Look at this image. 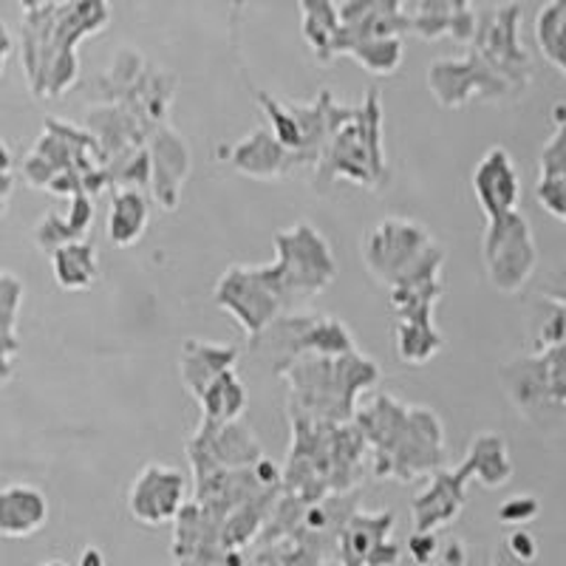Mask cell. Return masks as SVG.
Instances as JSON below:
<instances>
[{
  "label": "cell",
  "instance_id": "cell-6",
  "mask_svg": "<svg viewBox=\"0 0 566 566\" xmlns=\"http://www.w3.org/2000/svg\"><path fill=\"white\" fill-rule=\"evenodd\" d=\"M564 346L515 357L502 368V386L518 417L544 433H560L566 424Z\"/></svg>",
  "mask_w": 566,
  "mask_h": 566
},
{
  "label": "cell",
  "instance_id": "cell-16",
  "mask_svg": "<svg viewBox=\"0 0 566 566\" xmlns=\"http://www.w3.org/2000/svg\"><path fill=\"white\" fill-rule=\"evenodd\" d=\"M150 190L161 210L174 212L179 207L181 187L190 174V148L170 125H161L148 139Z\"/></svg>",
  "mask_w": 566,
  "mask_h": 566
},
{
  "label": "cell",
  "instance_id": "cell-7",
  "mask_svg": "<svg viewBox=\"0 0 566 566\" xmlns=\"http://www.w3.org/2000/svg\"><path fill=\"white\" fill-rule=\"evenodd\" d=\"M252 352L261 360L272 363V371L281 374L303 354L337 357V354L357 352V343L346 323L335 321V317L292 312V315L272 321L261 335L252 337Z\"/></svg>",
  "mask_w": 566,
  "mask_h": 566
},
{
  "label": "cell",
  "instance_id": "cell-12",
  "mask_svg": "<svg viewBox=\"0 0 566 566\" xmlns=\"http://www.w3.org/2000/svg\"><path fill=\"white\" fill-rule=\"evenodd\" d=\"M428 88L442 108H464L470 99H507L513 88L476 52L439 57L428 65Z\"/></svg>",
  "mask_w": 566,
  "mask_h": 566
},
{
  "label": "cell",
  "instance_id": "cell-42",
  "mask_svg": "<svg viewBox=\"0 0 566 566\" xmlns=\"http://www.w3.org/2000/svg\"><path fill=\"white\" fill-rule=\"evenodd\" d=\"M12 34H9L7 23H0V77H3V71H7L9 57H12Z\"/></svg>",
  "mask_w": 566,
  "mask_h": 566
},
{
  "label": "cell",
  "instance_id": "cell-9",
  "mask_svg": "<svg viewBox=\"0 0 566 566\" xmlns=\"http://www.w3.org/2000/svg\"><path fill=\"white\" fill-rule=\"evenodd\" d=\"M476 9V32L470 40V52H476L490 69L513 88V94H524L533 80V60L518 38V3H493Z\"/></svg>",
  "mask_w": 566,
  "mask_h": 566
},
{
  "label": "cell",
  "instance_id": "cell-13",
  "mask_svg": "<svg viewBox=\"0 0 566 566\" xmlns=\"http://www.w3.org/2000/svg\"><path fill=\"white\" fill-rule=\"evenodd\" d=\"M187 457L193 464V476H210L216 470H244L264 459V448L244 422L210 424L201 422L196 437L187 444Z\"/></svg>",
  "mask_w": 566,
  "mask_h": 566
},
{
  "label": "cell",
  "instance_id": "cell-22",
  "mask_svg": "<svg viewBox=\"0 0 566 566\" xmlns=\"http://www.w3.org/2000/svg\"><path fill=\"white\" fill-rule=\"evenodd\" d=\"M459 468L468 473L470 482H479L482 488L495 490L513 479V459L504 437L493 431H482L468 448V457Z\"/></svg>",
  "mask_w": 566,
  "mask_h": 566
},
{
  "label": "cell",
  "instance_id": "cell-36",
  "mask_svg": "<svg viewBox=\"0 0 566 566\" xmlns=\"http://www.w3.org/2000/svg\"><path fill=\"white\" fill-rule=\"evenodd\" d=\"M63 221L69 227V232L77 241H83L88 235V227L94 221V199L88 193H74L69 199V210L63 212Z\"/></svg>",
  "mask_w": 566,
  "mask_h": 566
},
{
  "label": "cell",
  "instance_id": "cell-25",
  "mask_svg": "<svg viewBox=\"0 0 566 566\" xmlns=\"http://www.w3.org/2000/svg\"><path fill=\"white\" fill-rule=\"evenodd\" d=\"M49 258H52V275L60 290L85 292L97 283L99 255L97 247L91 244L88 239L57 247L54 252H49Z\"/></svg>",
  "mask_w": 566,
  "mask_h": 566
},
{
  "label": "cell",
  "instance_id": "cell-39",
  "mask_svg": "<svg viewBox=\"0 0 566 566\" xmlns=\"http://www.w3.org/2000/svg\"><path fill=\"white\" fill-rule=\"evenodd\" d=\"M507 555L515 560V564L530 566L535 560V555H538V544H535V538L527 533V530H515V533H510L507 538Z\"/></svg>",
  "mask_w": 566,
  "mask_h": 566
},
{
  "label": "cell",
  "instance_id": "cell-14",
  "mask_svg": "<svg viewBox=\"0 0 566 566\" xmlns=\"http://www.w3.org/2000/svg\"><path fill=\"white\" fill-rule=\"evenodd\" d=\"M187 502V479L174 464L154 462L142 468L128 490V513L145 527L174 524Z\"/></svg>",
  "mask_w": 566,
  "mask_h": 566
},
{
  "label": "cell",
  "instance_id": "cell-20",
  "mask_svg": "<svg viewBox=\"0 0 566 566\" xmlns=\"http://www.w3.org/2000/svg\"><path fill=\"white\" fill-rule=\"evenodd\" d=\"M397 515L391 510H380V513H357L354 510L348 515L343 527L337 530V558L340 566H366L368 555L374 547H380L382 541H388V533L394 530Z\"/></svg>",
  "mask_w": 566,
  "mask_h": 566
},
{
  "label": "cell",
  "instance_id": "cell-1",
  "mask_svg": "<svg viewBox=\"0 0 566 566\" xmlns=\"http://www.w3.org/2000/svg\"><path fill=\"white\" fill-rule=\"evenodd\" d=\"M23 65L38 99H57L77 83V43L111 23V7L91 3H29L20 7Z\"/></svg>",
  "mask_w": 566,
  "mask_h": 566
},
{
  "label": "cell",
  "instance_id": "cell-21",
  "mask_svg": "<svg viewBox=\"0 0 566 566\" xmlns=\"http://www.w3.org/2000/svg\"><path fill=\"white\" fill-rule=\"evenodd\" d=\"M239 363V348L235 346H219V343H205V340H187L181 346L179 357V374L181 382L196 399L205 394L219 374L230 371Z\"/></svg>",
  "mask_w": 566,
  "mask_h": 566
},
{
  "label": "cell",
  "instance_id": "cell-5",
  "mask_svg": "<svg viewBox=\"0 0 566 566\" xmlns=\"http://www.w3.org/2000/svg\"><path fill=\"white\" fill-rule=\"evenodd\" d=\"M275 261L264 264L266 275L275 283L286 315L321 295L337 277L335 252L310 221H297L290 230L275 232Z\"/></svg>",
  "mask_w": 566,
  "mask_h": 566
},
{
  "label": "cell",
  "instance_id": "cell-40",
  "mask_svg": "<svg viewBox=\"0 0 566 566\" xmlns=\"http://www.w3.org/2000/svg\"><path fill=\"white\" fill-rule=\"evenodd\" d=\"M408 555L413 558V564L428 566L439 555L437 535L433 533H413L411 541H408Z\"/></svg>",
  "mask_w": 566,
  "mask_h": 566
},
{
  "label": "cell",
  "instance_id": "cell-17",
  "mask_svg": "<svg viewBox=\"0 0 566 566\" xmlns=\"http://www.w3.org/2000/svg\"><path fill=\"white\" fill-rule=\"evenodd\" d=\"M224 161H230L239 174L258 181L290 179L295 170H301L295 154L283 148L281 142L270 134V128H255L244 139L227 145Z\"/></svg>",
  "mask_w": 566,
  "mask_h": 566
},
{
  "label": "cell",
  "instance_id": "cell-38",
  "mask_svg": "<svg viewBox=\"0 0 566 566\" xmlns=\"http://www.w3.org/2000/svg\"><path fill=\"white\" fill-rule=\"evenodd\" d=\"M538 502H535V495H510L507 502L499 507V522L507 524V527H524L538 515Z\"/></svg>",
  "mask_w": 566,
  "mask_h": 566
},
{
  "label": "cell",
  "instance_id": "cell-2",
  "mask_svg": "<svg viewBox=\"0 0 566 566\" xmlns=\"http://www.w3.org/2000/svg\"><path fill=\"white\" fill-rule=\"evenodd\" d=\"M352 424L371 453L374 476L411 482L442 470L444 428L431 408L406 406L391 394H377L374 402L354 411Z\"/></svg>",
  "mask_w": 566,
  "mask_h": 566
},
{
  "label": "cell",
  "instance_id": "cell-28",
  "mask_svg": "<svg viewBox=\"0 0 566 566\" xmlns=\"http://www.w3.org/2000/svg\"><path fill=\"white\" fill-rule=\"evenodd\" d=\"M442 346L444 340L439 335L437 323L397 321L394 348H397V357L406 366H424V363H431L442 352Z\"/></svg>",
  "mask_w": 566,
  "mask_h": 566
},
{
  "label": "cell",
  "instance_id": "cell-34",
  "mask_svg": "<svg viewBox=\"0 0 566 566\" xmlns=\"http://www.w3.org/2000/svg\"><path fill=\"white\" fill-rule=\"evenodd\" d=\"M538 179H566V125H555L553 136L541 150Z\"/></svg>",
  "mask_w": 566,
  "mask_h": 566
},
{
  "label": "cell",
  "instance_id": "cell-8",
  "mask_svg": "<svg viewBox=\"0 0 566 566\" xmlns=\"http://www.w3.org/2000/svg\"><path fill=\"white\" fill-rule=\"evenodd\" d=\"M482 258L488 281L502 295H518L533 281L538 266L533 227L522 210L488 221L482 239Z\"/></svg>",
  "mask_w": 566,
  "mask_h": 566
},
{
  "label": "cell",
  "instance_id": "cell-10",
  "mask_svg": "<svg viewBox=\"0 0 566 566\" xmlns=\"http://www.w3.org/2000/svg\"><path fill=\"white\" fill-rule=\"evenodd\" d=\"M437 244L431 230L411 219H382L363 235L360 255L368 275L382 286H397L406 275H411L431 247Z\"/></svg>",
  "mask_w": 566,
  "mask_h": 566
},
{
  "label": "cell",
  "instance_id": "cell-3",
  "mask_svg": "<svg viewBox=\"0 0 566 566\" xmlns=\"http://www.w3.org/2000/svg\"><path fill=\"white\" fill-rule=\"evenodd\" d=\"M290 386V413L348 424L357 411V397L380 382V366L357 352L323 357L303 354L277 374Z\"/></svg>",
  "mask_w": 566,
  "mask_h": 566
},
{
  "label": "cell",
  "instance_id": "cell-4",
  "mask_svg": "<svg viewBox=\"0 0 566 566\" xmlns=\"http://www.w3.org/2000/svg\"><path fill=\"white\" fill-rule=\"evenodd\" d=\"M335 181L380 190L388 185L386 145H382V105L377 88L363 105H332L328 134L315 165V187L326 190Z\"/></svg>",
  "mask_w": 566,
  "mask_h": 566
},
{
  "label": "cell",
  "instance_id": "cell-11",
  "mask_svg": "<svg viewBox=\"0 0 566 566\" xmlns=\"http://www.w3.org/2000/svg\"><path fill=\"white\" fill-rule=\"evenodd\" d=\"M212 297H216L221 310L230 312L239 321V326L250 337H258L272 321L286 315L281 295H277L275 283L266 275L264 264L230 266L216 283Z\"/></svg>",
  "mask_w": 566,
  "mask_h": 566
},
{
  "label": "cell",
  "instance_id": "cell-29",
  "mask_svg": "<svg viewBox=\"0 0 566 566\" xmlns=\"http://www.w3.org/2000/svg\"><path fill=\"white\" fill-rule=\"evenodd\" d=\"M535 40L549 65L558 74L566 71V0L544 3L535 18Z\"/></svg>",
  "mask_w": 566,
  "mask_h": 566
},
{
  "label": "cell",
  "instance_id": "cell-30",
  "mask_svg": "<svg viewBox=\"0 0 566 566\" xmlns=\"http://www.w3.org/2000/svg\"><path fill=\"white\" fill-rule=\"evenodd\" d=\"M348 57L357 60L374 77H391V74L399 71L402 60H406V45H402V38L366 40V43L354 45Z\"/></svg>",
  "mask_w": 566,
  "mask_h": 566
},
{
  "label": "cell",
  "instance_id": "cell-23",
  "mask_svg": "<svg viewBox=\"0 0 566 566\" xmlns=\"http://www.w3.org/2000/svg\"><path fill=\"white\" fill-rule=\"evenodd\" d=\"M150 224V201L145 190L136 187H119L114 190L108 210V241L119 250L139 244Z\"/></svg>",
  "mask_w": 566,
  "mask_h": 566
},
{
  "label": "cell",
  "instance_id": "cell-33",
  "mask_svg": "<svg viewBox=\"0 0 566 566\" xmlns=\"http://www.w3.org/2000/svg\"><path fill=\"white\" fill-rule=\"evenodd\" d=\"M541 306H544V317H541V332H538V343H535V352H544V348H553V346H564L566 343L564 297L544 295Z\"/></svg>",
  "mask_w": 566,
  "mask_h": 566
},
{
  "label": "cell",
  "instance_id": "cell-24",
  "mask_svg": "<svg viewBox=\"0 0 566 566\" xmlns=\"http://www.w3.org/2000/svg\"><path fill=\"white\" fill-rule=\"evenodd\" d=\"M23 281L12 272L0 270V386L14 377V363L20 354L18 315L23 306Z\"/></svg>",
  "mask_w": 566,
  "mask_h": 566
},
{
  "label": "cell",
  "instance_id": "cell-31",
  "mask_svg": "<svg viewBox=\"0 0 566 566\" xmlns=\"http://www.w3.org/2000/svg\"><path fill=\"white\" fill-rule=\"evenodd\" d=\"M408 32L419 34L422 40H439L451 34L453 3L424 0V3H402Z\"/></svg>",
  "mask_w": 566,
  "mask_h": 566
},
{
  "label": "cell",
  "instance_id": "cell-26",
  "mask_svg": "<svg viewBox=\"0 0 566 566\" xmlns=\"http://www.w3.org/2000/svg\"><path fill=\"white\" fill-rule=\"evenodd\" d=\"M201 406V422L210 424H227L239 422L241 413L247 408V388L241 382V377L235 374V368L219 374L210 386L205 388V394L199 397Z\"/></svg>",
  "mask_w": 566,
  "mask_h": 566
},
{
  "label": "cell",
  "instance_id": "cell-37",
  "mask_svg": "<svg viewBox=\"0 0 566 566\" xmlns=\"http://www.w3.org/2000/svg\"><path fill=\"white\" fill-rule=\"evenodd\" d=\"M535 199L555 221L566 219V179H538L535 181Z\"/></svg>",
  "mask_w": 566,
  "mask_h": 566
},
{
  "label": "cell",
  "instance_id": "cell-41",
  "mask_svg": "<svg viewBox=\"0 0 566 566\" xmlns=\"http://www.w3.org/2000/svg\"><path fill=\"white\" fill-rule=\"evenodd\" d=\"M399 558H402V549H399L394 541H382L380 547L371 549L366 566H397Z\"/></svg>",
  "mask_w": 566,
  "mask_h": 566
},
{
  "label": "cell",
  "instance_id": "cell-15",
  "mask_svg": "<svg viewBox=\"0 0 566 566\" xmlns=\"http://www.w3.org/2000/svg\"><path fill=\"white\" fill-rule=\"evenodd\" d=\"M473 193L488 221L502 219L507 212L518 210L522 201V174L515 168L507 148L495 145L479 159L473 168Z\"/></svg>",
  "mask_w": 566,
  "mask_h": 566
},
{
  "label": "cell",
  "instance_id": "cell-32",
  "mask_svg": "<svg viewBox=\"0 0 566 566\" xmlns=\"http://www.w3.org/2000/svg\"><path fill=\"white\" fill-rule=\"evenodd\" d=\"M255 99H258V105L264 108L266 119H270V125H272L270 134L281 142L283 148L292 150L297 159V154H301V128H297V119H295V114H292L290 105L277 103V99H272L270 94H264V91H258ZM297 165H301V161H297Z\"/></svg>",
  "mask_w": 566,
  "mask_h": 566
},
{
  "label": "cell",
  "instance_id": "cell-19",
  "mask_svg": "<svg viewBox=\"0 0 566 566\" xmlns=\"http://www.w3.org/2000/svg\"><path fill=\"white\" fill-rule=\"evenodd\" d=\"M49 495L32 482L0 488V538H32L49 522Z\"/></svg>",
  "mask_w": 566,
  "mask_h": 566
},
{
  "label": "cell",
  "instance_id": "cell-44",
  "mask_svg": "<svg viewBox=\"0 0 566 566\" xmlns=\"http://www.w3.org/2000/svg\"><path fill=\"white\" fill-rule=\"evenodd\" d=\"M38 566H69V564H65V560H60V558H52V560H43V564H38Z\"/></svg>",
  "mask_w": 566,
  "mask_h": 566
},
{
  "label": "cell",
  "instance_id": "cell-27",
  "mask_svg": "<svg viewBox=\"0 0 566 566\" xmlns=\"http://www.w3.org/2000/svg\"><path fill=\"white\" fill-rule=\"evenodd\" d=\"M301 12V32L306 43L312 45V52L321 63H332V45H335V34L340 20H337V3H297Z\"/></svg>",
  "mask_w": 566,
  "mask_h": 566
},
{
  "label": "cell",
  "instance_id": "cell-43",
  "mask_svg": "<svg viewBox=\"0 0 566 566\" xmlns=\"http://www.w3.org/2000/svg\"><path fill=\"white\" fill-rule=\"evenodd\" d=\"M77 566H105V555L97 547H85Z\"/></svg>",
  "mask_w": 566,
  "mask_h": 566
},
{
  "label": "cell",
  "instance_id": "cell-18",
  "mask_svg": "<svg viewBox=\"0 0 566 566\" xmlns=\"http://www.w3.org/2000/svg\"><path fill=\"white\" fill-rule=\"evenodd\" d=\"M468 488L470 479L462 468L437 470L428 488L419 490L411 504L417 533H437L439 527L451 524L468 502Z\"/></svg>",
  "mask_w": 566,
  "mask_h": 566
},
{
  "label": "cell",
  "instance_id": "cell-35",
  "mask_svg": "<svg viewBox=\"0 0 566 566\" xmlns=\"http://www.w3.org/2000/svg\"><path fill=\"white\" fill-rule=\"evenodd\" d=\"M71 241H77V239L69 232V227H65L63 221V212L60 210H49L43 219L38 221V227H34V244H38L43 252H54L57 247L71 244Z\"/></svg>",
  "mask_w": 566,
  "mask_h": 566
}]
</instances>
